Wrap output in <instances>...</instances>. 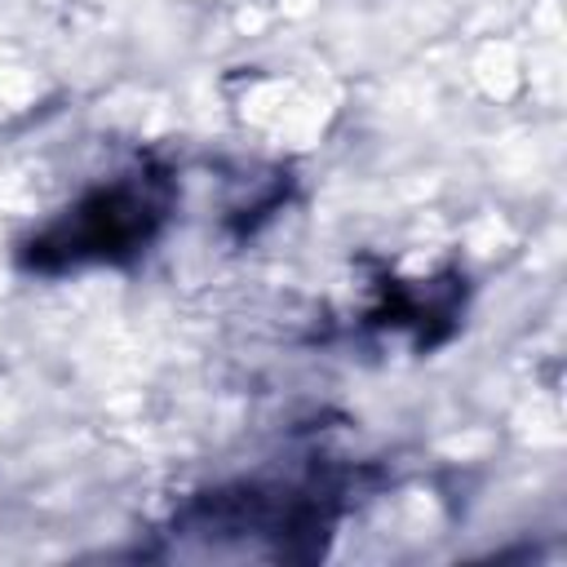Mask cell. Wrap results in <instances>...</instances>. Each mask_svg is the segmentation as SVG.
<instances>
[{
	"mask_svg": "<svg viewBox=\"0 0 567 567\" xmlns=\"http://www.w3.org/2000/svg\"><path fill=\"white\" fill-rule=\"evenodd\" d=\"M168 213V182L159 173H124L80 195L62 217L35 230L22 248L31 270H66L84 261H124L142 252Z\"/></svg>",
	"mask_w": 567,
	"mask_h": 567,
	"instance_id": "obj_1",
	"label": "cell"
}]
</instances>
